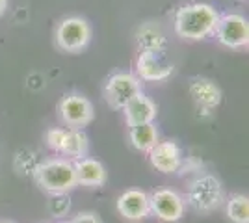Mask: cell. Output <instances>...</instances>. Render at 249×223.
Returning <instances> with one entry per match:
<instances>
[{
  "mask_svg": "<svg viewBox=\"0 0 249 223\" xmlns=\"http://www.w3.org/2000/svg\"><path fill=\"white\" fill-rule=\"evenodd\" d=\"M219 21V13L210 4L196 2L178 8L175 13V32L188 41L205 39L214 34Z\"/></svg>",
  "mask_w": 249,
  "mask_h": 223,
  "instance_id": "1",
  "label": "cell"
},
{
  "mask_svg": "<svg viewBox=\"0 0 249 223\" xmlns=\"http://www.w3.org/2000/svg\"><path fill=\"white\" fill-rule=\"evenodd\" d=\"M36 181L51 193H67L76 186L74 164L67 160H47L36 170Z\"/></svg>",
  "mask_w": 249,
  "mask_h": 223,
  "instance_id": "2",
  "label": "cell"
},
{
  "mask_svg": "<svg viewBox=\"0 0 249 223\" xmlns=\"http://www.w3.org/2000/svg\"><path fill=\"white\" fill-rule=\"evenodd\" d=\"M221 201H223V186L212 175L196 179L188 190V203L197 212H210L219 206Z\"/></svg>",
  "mask_w": 249,
  "mask_h": 223,
  "instance_id": "3",
  "label": "cell"
},
{
  "mask_svg": "<svg viewBox=\"0 0 249 223\" xmlns=\"http://www.w3.org/2000/svg\"><path fill=\"white\" fill-rule=\"evenodd\" d=\"M89 37H91V28L88 21L80 17H67L56 28V45L65 52L82 51L89 43Z\"/></svg>",
  "mask_w": 249,
  "mask_h": 223,
  "instance_id": "4",
  "label": "cell"
},
{
  "mask_svg": "<svg viewBox=\"0 0 249 223\" xmlns=\"http://www.w3.org/2000/svg\"><path fill=\"white\" fill-rule=\"evenodd\" d=\"M218 41L227 49H242L249 43V24L248 19L238 13H229L225 17H219L216 26Z\"/></svg>",
  "mask_w": 249,
  "mask_h": 223,
  "instance_id": "5",
  "label": "cell"
},
{
  "mask_svg": "<svg viewBox=\"0 0 249 223\" xmlns=\"http://www.w3.org/2000/svg\"><path fill=\"white\" fill-rule=\"evenodd\" d=\"M138 93H142L140 80L134 74L128 73H117L108 78V82L104 86V97L106 103L112 108L123 110L128 101H132Z\"/></svg>",
  "mask_w": 249,
  "mask_h": 223,
  "instance_id": "6",
  "label": "cell"
},
{
  "mask_svg": "<svg viewBox=\"0 0 249 223\" xmlns=\"http://www.w3.org/2000/svg\"><path fill=\"white\" fill-rule=\"evenodd\" d=\"M149 208L158 220L173 223L182 218L184 201L173 190H156L153 195H149Z\"/></svg>",
  "mask_w": 249,
  "mask_h": 223,
  "instance_id": "7",
  "label": "cell"
},
{
  "mask_svg": "<svg viewBox=\"0 0 249 223\" xmlns=\"http://www.w3.org/2000/svg\"><path fill=\"white\" fill-rule=\"evenodd\" d=\"M60 116L71 128H82L91 123L93 106L82 95H67L60 103Z\"/></svg>",
  "mask_w": 249,
  "mask_h": 223,
  "instance_id": "8",
  "label": "cell"
},
{
  "mask_svg": "<svg viewBox=\"0 0 249 223\" xmlns=\"http://www.w3.org/2000/svg\"><path fill=\"white\" fill-rule=\"evenodd\" d=\"M138 73L143 80H166L173 73V65L167 62L162 51H145L138 58Z\"/></svg>",
  "mask_w": 249,
  "mask_h": 223,
  "instance_id": "9",
  "label": "cell"
},
{
  "mask_svg": "<svg viewBox=\"0 0 249 223\" xmlns=\"http://www.w3.org/2000/svg\"><path fill=\"white\" fill-rule=\"evenodd\" d=\"M149 160L153 168L160 173H175L180 168L182 154L180 149L173 141H158L155 147L149 151Z\"/></svg>",
  "mask_w": 249,
  "mask_h": 223,
  "instance_id": "10",
  "label": "cell"
},
{
  "mask_svg": "<svg viewBox=\"0 0 249 223\" xmlns=\"http://www.w3.org/2000/svg\"><path fill=\"white\" fill-rule=\"evenodd\" d=\"M117 210L126 220H143L151 212L149 208V195L142 190H126L117 199Z\"/></svg>",
  "mask_w": 249,
  "mask_h": 223,
  "instance_id": "11",
  "label": "cell"
},
{
  "mask_svg": "<svg viewBox=\"0 0 249 223\" xmlns=\"http://www.w3.org/2000/svg\"><path fill=\"white\" fill-rule=\"evenodd\" d=\"M124 117L128 127H136V125H145V123H153L156 117V104L149 99V97L138 95L126 103V106L123 108Z\"/></svg>",
  "mask_w": 249,
  "mask_h": 223,
  "instance_id": "12",
  "label": "cell"
},
{
  "mask_svg": "<svg viewBox=\"0 0 249 223\" xmlns=\"http://www.w3.org/2000/svg\"><path fill=\"white\" fill-rule=\"evenodd\" d=\"M74 175L76 184L84 186H103L106 182V170L99 160L78 158L74 162Z\"/></svg>",
  "mask_w": 249,
  "mask_h": 223,
  "instance_id": "13",
  "label": "cell"
},
{
  "mask_svg": "<svg viewBox=\"0 0 249 223\" xmlns=\"http://www.w3.org/2000/svg\"><path fill=\"white\" fill-rule=\"evenodd\" d=\"M190 93L194 97V101L205 110H212L221 103V91L212 80L207 78H196L190 84Z\"/></svg>",
  "mask_w": 249,
  "mask_h": 223,
  "instance_id": "14",
  "label": "cell"
},
{
  "mask_svg": "<svg viewBox=\"0 0 249 223\" xmlns=\"http://www.w3.org/2000/svg\"><path fill=\"white\" fill-rule=\"evenodd\" d=\"M130 143H132V147L138 149V151L149 153V151L158 143V132H156V127L153 125V123L130 127Z\"/></svg>",
  "mask_w": 249,
  "mask_h": 223,
  "instance_id": "15",
  "label": "cell"
},
{
  "mask_svg": "<svg viewBox=\"0 0 249 223\" xmlns=\"http://www.w3.org/2000/svg\"><path fill=\"white\" fill-rule=\"evenodd\" d=\"M60 153H63L65 156H71V158H74V160L84 158L86 153H88V138H86V134L80 132L78 128L67 130Z\"/></svg>",
  "mask_w": 249,
  "mask_h": 223,
  "instance_id": "16",
  "label": "cell"
},
{
  "mask_svg": "<svg viewBox=\"0 0 249 223\" xmlns=\"http://www.w3.org/2000/svg\"><path fill=\"white\" fill-rule=\"evenodd\" d=\"M138 43H140V49H142L143 52H145V51H164L166 37H164V34L160 32L158 26L145 24V26L138 32Z\"/></svg>",
  "mask_w": 249,
  "mask_h": 223,
  "instance_id": "17",
  "label": "cell"
},
{
  "mask_svg": "<svg viewBox=\"0 0 249 223\" xmlns=\"http://www.w3.org/2000/svg\"><path fill=\"white\" fill-rule=\"evenodd\" d=\"M227 216L234 223H249V199L246 195H234L227 203Z\"/></svg>",
  "mask_w": 249,
  "mask_h": 223,
  "instance_id": "18",
  "label": "cell"
},
{
  "mask_svg": "<svg viewBox=\"0 0 249 223\" xmlns=\"http://www.w3.org/2000/svg\"><path fill=\"white\" fill-rule=\"evenodd\" d=\"M54 197L51 199V205H49V210L52 212V216H56V218H62L67 214L69 210V206H71V203H69V197L65 195V193H52Z\"/></svg>",
  "mask_w": 249,
  "mask_h": 223,
  "instance_id": "19",
  "label": "cell"
},
{
  "mask_svg": "<svg viewBox=\"0 0 249 223\" xmlns=\"http://www.w3.org/2000/svg\"><path fill=\"white\" fill-rule=\"evenodd\" d=\"M65 128H51L47 132V145L54 151H62L63 139H65Z\"/></svg>",
  "mask_w": 249,
  "mask_h": 223,
  "instance_id": "20",
  "label": "cell"
},
{
  "mask_svg": "<svg viewBox=\"0 0 249 223\" xmlns=\"http://www.w3.org/2000/svg\"><path fill=\"white\" fill-rule=\"evenodd\" d=\"M73 223H101V220L91 212H84V214H78L76 218L73 220Z\"/></svg>",
  "mask_w": 249,
  "mask_h": 223,
  "instance_id": "21",
  "label": "cell"
},
{
  "mask_svg": "<svg viewBox=\"0 0 249 223\" xmlns=\"http://www.w3.org/2000/svg\"><path fill=\"white\" fill-rule=\"evenodd\" d=\"M6 6H8V0H0V15L6 11Z\"/></svg>",
  "mask_w": 249,
  "mask_h": 223,
  "instance_id": "22",
  "label": "cell"
},
{
  "mask_svg": "<svg viewBox=\"0 0 249 223\" xmlns=\"http://www.w3.org/2000/svg\"><path fill=\"white\" fill-rule=\"evenodd\" d=\"M65 223H73V222H65Z\"/></svg>",
  "mask_w": 249,
  "mask_h": 223,
  "instance_id": "23",
  "label": "cell"
},
{
  "mask_svg": "<svg viewBox=\"0 0 249 223\" xmlns=\"http://www.w3.org/2000/svg\"><path fill=\"white\" fill-rule=\"evenodd\" d=\"M0 223H8V222H0Z\"/></svg>",
  "mask_w": 249,
  "mask_h": 223,
  "instance_id": "24",
  "label": "cell"
}]
</instances>
